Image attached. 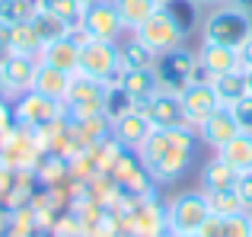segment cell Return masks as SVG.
Listing matches in <instances>:
<instances>
[{
	"instance_id": "1",
	"label": "cell",
	"mask_w": 252,
	"mask_h": 237,
	"mask_svg": "<svg viewBox=\"0 0 252 237\" xmlns=\"http://www.w3.org/2000/svg\"><path fill=\"white\" fill-rule=\"evenodd\" d=\"M195 148L198 138L191 125H176V128H150L147 141L137 148L141 163L154 180L172 183L182 173H189V167L195 163Z\"/></svg>"
},
{
	"instance_id": "2",
	"label": "cell",
	"mask_w": 252,
	"mask_h": 237,
	"mask_svg": "<svg viewBox=\"0 0 252 237\" xmlns=\"http://www.w3.org/2000/svg\"><path fill=\"white\" fill-rule=\"evenodd\" d=\"M201 36L211 45H223V48L240 51L252 36V13H243L230 3H220L217 10L208 13V19L201 23Z\"/></svg>"
},
{
	"instance_id": "3",
	"label": "cell",
	"mask_w": 252,
	"mask_h": 237,
	"mask_svg": "<svg viewBox=\"0 0 252 237\" xmlns=\"http://www.w3.org/2000/svg\"><path fill=\"white\" fill-rule=\"evenodd\" d=\"M109 93H112V83H99V80H90V77H83V74H74L61 106H64V113H70L74 118L86 122V118L105 116V109H109Z\"/></svg>"
},
{
	"instance_id": "4",
	"label": "cell",
	"mask_w": 252,
	"mask_h": 237,
	"mask_svg": "<svg viewBox=\"0 0 252 237\" xmlns=\"http://www.w3.org/2000/svg\"><path fill=\"white\" fill-rule=\"evenodd\" d=\"M211 218V208L204 193H182L169 202L166 208V228L169 234L176 237H191V234H201L204 225Z\"/></svg>"
},
{
	"instance_id": "5",
	"label": "cell",
	"mask_w": 252,
	"mask_h": 237,
	"mask_svg": "<svg viewBox=\"0 0 252 237\" xmlns=\"http://www.w3.org/2000/svg\"><path fill=\"white\" fill-rule=\"evenodd\" d=\"M77 74L90 77L99 83H115L122 74V55H118L115 42H99V39H86L80 45V68Z\"/></svg>"
},
{
	"instance_id": "6",
	"label": "cell",
	"mask_w": 252,
	"mask_h": 237,
	"mask_svg": "<svg viewBox=\"0 0 252 237\" xmlns=\"http://www.w3.org/2000/svg\"><path fill=\"white\" fill-rule=\"evenodd\" d=\"M134 39H137V42H141L147 51H154V55L160 58V55H166V51L182 48L185 29L176 23V16H172L166 6H160V10H157L154 16H150L147 23L141 26V29H134Z\"/></svg>"
},
{
	"instance_id": "7",
	"label": "cell",
	"mask_w": 252,
	"mask_h": 237,
	"mask_svg": "<svg viewBox=\"0 0 252 237\" xmlns=\"http://www.w3.org/2000/svg\"><path fill=\"white\" fill-rule=\"evenodd\" d=\"M154 71H157V80H160V90L182 93L191 80H198V58L185 48H176L157 58Z\"/></svg>"
},
{
	"instance_id": "8",
	"label": "cell",
	"mask_w": 252,
	"mask_h": 237,
	"mask_svg": "<svg viewBox=\"0 0 252 237\" xmlns=\"http://www.w3.org/2000/svg\"><path fill=\"white\" fill-rule=\"evenodd\" d=\"M83 42H86V32L80 29V26H74V29H70L64 39H55V42L42 45V55H38V61L74 77L77 68H80V45H83Z\"/></svg>"
},
{
	"instance_id": "9",
	"label": "cell",
	"mask_w": 252,
	"mask_h": 237,
	"mask_svg": "<svg viewBox=\"0 0 252 237\" xmlns=\"http://www.w3.org/2000/svg\"><path fill=\"white\" fill-rule=\"evenodd\" d=\"M80 29L86 32V39H99V42H115L122 36V16L112 6V0H99L93 6H83L80 16Z\"/></svg>"
},
{
	"instance_id": "10",
	"label": "cell",
	"mask_w": 252,
	"mask_h": 237,
	"mask_svg": "<svg viewBox=\"0 0 252 237\" xmlns=\"http://www.w3.org/2000/svg\"><path fill=\"white\" fill-rule=\"evenodd\" d=\"M179 103H182V113H185V125H191V128H198L204 118L220 106L211 80H191L189 87L179 93Z\"/></svg>"
},
{
	"instance_id": "11",
	"label": "cell",
	"mask_w": 252,
	"mask_h": 237,
	"mask_svg": "<svg viewBox=\"0 0 252 237\" xmlns=\"http://www.w3.org/2000/svg\"><path fill=\"white\" fill-rule=\"evenodd\" d=\"M61 113H64L61 103H55V100H48V96L35 93V90H29V93H19L16 118L26 125V128H45V125H51Z\"/></svg>"
},
{
	"instance_id": "12",
	"label": "cell",
	"mask_w": 252,
	"mask_h": 237,
	"mask_svg": "<svg viewBox=\"0 0 252 237\" xmlns=\"http://www.w3.org/2000/svg\"><path fill=\"white\" fill-rule=\"evenodd\" d=\"M118 93L131 103L134 109H141L150 96L160 90V80H157V71L154 68H131V71H122L115 80Z\"/></svg>"
},
{
	"instance_id": "13",
	"label": "cell",
	"mask_w": 252,
	"mask_h": 237,
	"mask_svg": "<svg viewBox=\"0 0 252 237\" xmlns=\"http://www.w3.org/2000/svg\"><path fill=\"white\" fill-rule=\"evenodd\" d=\"M141 113L147 116L150 128H176V125H185V113H182V103H179V93H169V90H157L141 106Z\"/></svg>"
},
{
	"instance_id": "14",
	"label": "cell",
	"mask_w": 252,
	"mask_h": 237,
	"mask_svg": "<svg viewBox=\"0 0 252 237\" xmlns=\"http://www.w3.org/2000/svg\"><path fill=\"white\" fill-rule=\"evenodd\" d=\"M198 71H204L211 77H220V74H230V71H243V61H240V51L236 48H223V45H211V42H201L198 48Z\"/></svg>"
},
{
	"instance_id": "15",
	"label": "cell",
	"mask_w": 252,
	"mask_h": 237,
	"mask_svg": "<svg viewBox=\"0 0 252 237\" xmlns=\"http://www.w3.org/2000/svg\"><path fill=\"white\" fill-rule=\"evenodd\" d=\"M147 135H150V122H147V116H144L141 109H128V113L112 118V138H115L122 148L137 151L144 141H147Z\"/></svg>"
},
{
	"instance_id": "16",
	"label": "cell",
	"mask_w": 252,
	"mask_h": 237,
	"mask_svg": "<svg viewBox=\"0 0 252 237\" xmlns=\"http://www.w3.org/2000/svg\"><path fill=\"white\" fill-rule=\"evenodd\" d=\"M198 135H201V141L211 144V148H220V144H227L230 138H236L240 135V125H236L233 109L230 106H217L214 113L198 125Z\"/></svg>"
},
{
	"instance_id": "17",
	"label": "cell",
	"mask_w": 252,
	"mask_h": 237,
	"mask_svg": "<svg viewBox=\"0 0 252 237\" xmlns=\"http://www.w3.org/2000/svg\"><path fill=\"white\" fill-rule=\"evenodd\" d=\"M3 71V80L10 93H29L32 83H35V71H38V58H19V55H6L0 61Z\"/></svg>"
},
{
	"instance_id": "18",
	"label": "cell",
	"mask_w": 252,
	"mask_h": 237,
	"mask_svg": "<svg viewBox=\"0 0 252 237\" xmlns=\"http://www.w3.org/2000/svg\"><path fill=\"white\" fill-rule=\"evenodd\" d=\"M201 237H252V212L243 215H211Z\"/></svg>"
},
{
	"instance_id": "19",
	"label": "cell",
	"mask_w": 252,
	"mask_h": 237,
	"mask_svg": "<svg viewBox=\"0 0 252 237\" xmlns=\"http://www.w3.org/2000/svg\"><path fill=\"white\" fill-rule=\"evenodd\" d=\"M217 157H220L230 170H236V173L252 170V135L249 131H240L236 138H230L227 144L217 148Z\"/></svg>"
},
{
	"instance_id": "20",
	"label": "cell",
	"mask_w": 252,
	"mask_h": 237,
	"mask_svg": "<svg viewBox=\"0 0 252 237\" xmlns=\"http://www.w3.org/2000/svg\"><path fill=\"white\" fill-rule=\"evenodd\" d=\"M67 87H70V74H64V71L48 68V64L38 61L35 83H32V90H35V93L48 96V100H55V103H64V96H67Z\"/></svg>"
},
{
	"instance_id": "21",
	"label": "cell",
	"mask_w": 252,
	"mask_h": 237,
	"mask_svg": "<svg viewBox=\"0 0 252 237\" xmlns=\"http://www.w3.org/2000/svg\"><path fill=\"white\" fill-rule=\"evenodd\" d=\"M112 6H115L118 16H122V26H125V29H131V32L141 29V26L147 23L157 10H160L157 0H112Z\"/></svg>"
},
{
	"instance_id": "22",
	"label": "cell",
	"mask_w": 252,
	"mask_h": 237,
	"mask_svg": "<svg viewBox=\"0 0 252 237\" xmlns=\"http://www.w3.org/2000/svg\"><path fill=\"white\" fill-rule=\"evenodd\" d=\"M10 55H19V58H38L42 55V39H38L35 26L32 23H16L10 26Z\"/></svg>"
},
{
	"instance_id": "23",
	"label": "cell",
	"mask_w": 252,
	"mask_h": 237,
	"mask_svg": "<svg viewBox=\"0 0 252 237\" xmlns=\"http://www.w3.org/2000/svg\"><path fill=\"white\" fill-rule=\"evenodd\" d=\"M211 87H214L220 106H233V103H240L243 96L249 93V87H246V71H230V74L211 77Z\"/></svg>"
},
{
	"instance_id": "24",
	"label": "cell",
	"mask_w": 252,
	"mask_h": 237,
	"mask_svg": "<svg viewBox=\"0 0 252 237\" xmlns=\"http://www.w3.org/2000/svg\"><path fill=\"white\" fill-rule=\"evenodd\" d=\"M236 183V170H230L220 157L208 160L201 167V193H217V189H233Z\"/></svg>"
},
{
	"instance_id": "25",
	"label": "cell",
	"mask_w": 252,
	"mask_h": 237,
	"mask_svg": "<svg viewBox=\"0 0 252 237\" xmlns=\"http://www.w3.org/2000/svg\"><path fill=\"white\" fill-rule=\"evenodd\" d=\"M38 10L58 16L61 23H67L70 29L80 26V16H83V3L80 0H38Z\"/></svg>"
},
{
	"instance_id": "26",
	"label": "cell",
	"mask_w": 252,
	"mask_h": 237,
	"mask_svg": "<svg viewBox=\"0 0 252 237\" xmlns=\"http://www.w3.org/2000/svg\"><path fill=\"white\" fill-rule=\"evenodd\" d=\"M204 199H208L211 215H243V212H246L243 199L236 196V189H217V193H204Z\"/></svg>"
},
{
	"instance_id": "27",
	"label": "cell",
	"mask_w": 252,
	"mask_h": 237,
	"mask_svg": "<svg viewBox=\"0 0 252 237\" xmlns=\"http://www.w3.org/2000/svg\"><path fill=\"white\" fill-rule=\"evenodd\" d=\"M29 23L35 26V32H38V39H42V45L55 42V39H64V36L70 32L67 23H61L58 16H51V13H45V10H35V16H32Z\"/></svg>"
},
{
	"instance_id": "28",
	"label": "cell",
	"mask_w": 252,
	"mask_h": 237,
	"mask_svg": "<svg viewBox=\"0 0 252 237\" xmlns=\"http://www.w3.org/2000/svg\"><path fill=\"white\" fill-rule=\"evenodd\" d=\"M118 55H122V71H131V68H154V61H157L154 51H147L134 36H131L128 42L118 48Z\"/></svg>"
},
{
	"instance_id": "29",
	"label": "cell",
	"mask_w": 252,
	"mask_h": 237,
	"mask_svg": "<svg viewBox=\"0 0 252 237\" xmlns=\"http://www.w3.org/2000/svg\"><path fill=\"white\" fill-rule=\"evenodd\" d=\"M38 10V0H0V23L16 26V23H29Z\"/></svg>"
},
{
	"instance_id": "30",
	"label": "cell",
	"mask_w": 252,
	"mask_h": 237,
	"mask_svg": "<svg viewBox=\"0 0 252 237\" xmlns=\"http://www.w3.org/2000/svg\"><path fill=\"white\" fill-rule=\"evenodd\" d=\"M233 116H236V125H240V131H249L252 135V93H246L240 103H233Z\"/></svg>"
},
{
	"instance_id": "31",
	"label": "cell",
	"mask_w": 252,
	"mask_h": 237,
	"mask_svg": "<svg viewBox=\"0 0 252 237\" xmlns=\"http://www.w3.org/2000/svg\"><path fill=\"white\" fill-rule=\"evenodd\" d=\"M236 196L243 199V205H246V212H252V170L246 173H236V183H233Z\"/></svg>"
},
{
	"instance_id": "32",
	"label": "cell",
	"mask_w": 252,
	"mask_h": 237,
	"mask_svg": "<svg viewBox=\"0 0 252 237\" xmlns=\"http://www.w3.org/2000/svg\"><path fill=\"white\" fill-rule=\"evenodd\" d=\"M6 45H10V26L0 23V61H3V58L10 55V48H6Z\"/></svg>"
},
{
	"instance_id": "33",
	"label": "cell",
	"mask_w": 252,
	"mask_h": 237,
	"mask_svg": "<svg viewBox=\"0 0 252 237\" xmlns=\"http://www.w3.org/2000/svg\"><path fill=\"white\" fill-rule=\"evenodd\" d=\"M240 61H243V71H249V68H252V36L246 39V45L240 48Z\"/></svg>"
},
{
	"instance_id": "34",
	"label": "cell",
	"mask_w": 252,
	"mask_h": 237,
	"mask_svg": "<svg viewBox=\"0 0 252 237\" xmlns=\"http://www.w3.org/2000/svg\"><path fill=\"white\" fill-rule=\"evenodd\" d=\"M230 6H236V10H243V13H252V0H227Z\"/></svg>"
},
{
	"instance_id": "35",
	"label": "cell",
	"mask_w": 252,
	"mask_h": 237,
	"mask_svg": "<svg viewBox=\"0 0 252 237\" xmlns=\"http://www.w3.org/2000/svg\"><path fill=\"white\" fill-rule=\"evenodd\" d=\"M10 96V90H6V80H3V71H0V103Z\"/></svg>"
},
{
	"instance_id": "36",
	"label": "cell",
	"mask_w": 252,
	"mask_h": 237,
	"mask_svg": "<svg viewBox=\"0 0 252 237\" xmlns=\"http://www.w3.org/2000/svg\"><path fill=\"white\" fill-rule=\"evenodd\" d=\"M198 3H208V6H220V3H227V0H198Z\"/></svg>"
},
{
	"instance_id": "37",
	"label": "cell",
	"mask_w": 252,
	"mask_h": 237,
	"mask_svg": "<svg viewBox=\"0 0 252 237\" xmlns=\"http://www.w3.org/2000/svg\"><path fill=\"white\" fill-rule=\"evenodd\" d=\"M246 87H249V93H252V68L246 71Z\"/></svg>"
},
{
	"instance_id": "38",
	"label": "cell",
	"mask_w": 252,
	"mask_h": 237,
	"mask_svg": "<svg viewBox=\"0 0 252 237\" xmlns=\"http://www.w3.org/2000/svg\"><path fill=\"white\" fill-rule=\"evenodd\" d=\"M80 3H83V6H93V3H99V0H80Z\"/></svg>"
},
{
	"instance_id": "39",
	"label": "cell",
	"mask_w": 252,
	"mask_h": 237,
	"mask_svg": "<svg viewBox=\"0 0 252 237\" xmlns=\"http://www.w3.org/2000/svg\"><path fill=\"white\" fill-rule=\"evenodd\" d=\"M191 237H201V234H191Z\"/></svg>"
}]
</instances>
